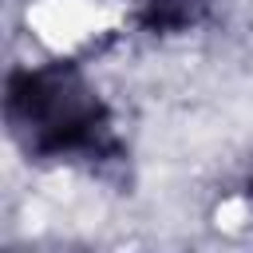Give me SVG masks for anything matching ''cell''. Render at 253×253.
<instances>
[{"instance_id": "cell-1", "label": "cell", "mask_w": 253, "mask_h": 253, "mask_svg": "<svg viewBox=\"0 0 253 253\" xmlns=\"http://www.w3.org/2000/svg\"><path fill=\"white\" fill-rule=\"evenodd\" d=\"M8 123L32 154H47V158L99 150V142L107 138L103 107L67 67H40L12 75Z\"/></svg>"}, {"instance_id": "cell-2", "label": "cell", "mask_w": 253, "mask_h": 253, "mask_svg": "<svg viewBox=\"0 0 253 253\" xmlns=\"http://www.w3.org/2000/svg\"><path fill=\"white\" fill-rule=\"evenodd\" d=\"M202 8V0H154L150 4V24H186L194 20V12Z\"/></svg>"}]
</instances>
